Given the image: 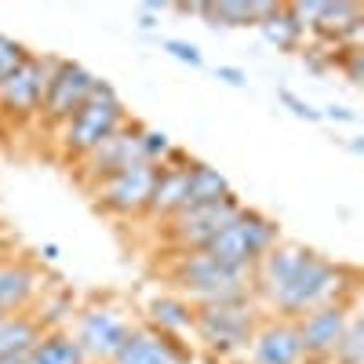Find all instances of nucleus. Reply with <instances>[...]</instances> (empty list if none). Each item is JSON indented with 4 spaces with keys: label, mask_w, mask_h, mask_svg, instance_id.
Segmentation results:
<instances>
[{
    "label": "nucleus",
    "mask_w": 364,
    "mask_h": 364,
    "mask_svg": "<svg viewBox=\"0 0 364 364\" xmlns=\"http://www.w3.org/2000/svg\"><path fill=\"white\" fill-rule=\"evenodd\" d=\"M353 288L357 269L331 262L295 240H277L252 269V295H259L262 306L281 321H299L328 302H346Z\"/></svg>",
    "instance_id": "1"
},
{
    "label": "nucleus",
    "mask_w": 364,
    "mask_h": 364,
    "mask_svg": "<svg viewBox=\"0 0 364 364\" xmlns=\"http://www.w3.org/2000/svg\"><path fill=\"white\" fill-rule=\"evenodd\" d=\"M171 284L178 288V299L190 306H211V302H237L252 299V273L233 269L208 252H178L171 266Z\"/></svg>",
    "instance_id": "2"
},
{
    "label": "nucleus",
    "mask_w": 364,
    "mask_h": 364,
    "mask_svg": "<svg viewBox=\"0 0 364 364\" xmlns=\"http://www.w3.org/2000/svg\"><path fill=\"white\" fill-rule=\"evenodd\" d=\"M128 120L124 113V102L120 95L113 91V84L99 80L95 91H91V99L66 120V124H58V142H63V154L80 161L84 154H91L102 139H109L120 124Z\"/></svg>",
    "instance_id": "3"
},
{
    "label": "nucleus",
    "mask_w": 364,
    "mask_h": 364,
    "mask_svg": "<svg viewBox=\"0 0 364 364\" xmlns=\"http://www.w3.org/2000/svg\"><path fill=\"white\" fill-rule=\"evenodd\" d=\"M281 240V226L273 223L269 215H262L259 208H240L237 219L219 230L215 237L208 240L200 252H208L211 259H219L233 269H255V262Z\"/></svg>",
    "instance_id": "4"
},
{
    "label": "nucleus",
    "mask_w": 364,
    "mask_h": 364,
    "mask_svg": "<svg viewBox=\"0 0 364 364\" xmlns=\"http://www.w3.org/2000/svg\"><path fill=\"white\" fill-rule=\"evenodd\" d=\"M255 328H259V310H255L252 299L193 306V331L200 336V343L219 357L248 350Z\"/></svg>",
    "instance_id": "5"
},
{
    "label": "nucleus",
    "mask_w": 364,
    "mask_h": 364,
    "mask_svg": "<svg viewBox=\"0 0 364 364\" xmlns=\"http://www.w3.org/2000/svg\"><path fill=\"white\" fill-rule=\"evenodd\" d=\"M58 63H63V58H55V55H33V51H29L8 77H0V109L11 113V117L37 113L44 106L48 84H51Z\"/></svg>",
    "instance_id": "6"
},
{
    "label": "nucleus",
    "mask_w": 364,
    "mask_h": 364,
    "mask_svg": "<svg viewBox=\"0 0 364 364\" xmlns=\"http://www.w3.org/2000/svg\"><path fill=\"white\" fill-rule=\"evenodd\" d=\"M132 331V317L113 306V302H95V306H87L77 314V331L73 339L80 343V350L87 353V360H113V353L124 346Z\"/></svg>",
    "instance_id": "7"
},
{
    "label": "nucleus",
    "mask_w": 364,
    "mask_h": 364,
    "mask_svg": "<svg viewBox=\"0 0 364 364\" xmlns=\"http://www.w3.org/2000/svg\"><path fill=\"white\" fill-rule=\"evenodd\" d=\"M245 208L233 197H223L215 204H200V208H186V211H175V215L168 219V237H171V245L178 252H200L211 237H215L219 230H226L233 219H237V211Z\"/></svg>",
    "instance_id": "8"
},
{
    "label": "nucleus",
    "mask_w": 364,
    "mask_h": 364,
    "mask_svg": "<svg viewBox=\"0 0 364 364\" xmlns=\"http://www.w3.org/2000/svg\"><path fill=\"white\" fill-rule=\"evenodd\" d=\"M142 161V124L139 120H124L109 139H102L91 154L80 157V182L84 186H99L102 178L124 171Z\"/></svg>",
    "instance_id": "9"
},
{
    "label": "nucleus",
    "mask_w": 364,
    "mask_h": 364,
    "mask_svg": "<svg viewBox=\"0 0 364 364\" xmlns=\"http://www.w3.org/2000/svg\"><path fill=\"white\" fill-rule=\"evenodd\" d=\"M157 171L154 164H132L124 171H117L109 178H102L99 186H95V197L102 204V211H109V215L117 219H135L146 211V200H149V190H154V182H157Z\"/></svg>",
    "instance_id": "10"
},
{
    "label": "nucleus",
    "mask_w": 364,
    "mask_h": 364,
    "mask_svg": "<svg viewBox=\"0 0 364 364\" xmlns=\"http://www.w3.org/2000/svg\"><path fill=\"white\" fill-rule=\"evenodd\" d=\"M353 314V302H328V306H317L310 314H302L295 324V336H299V346H302V360H331L336 353L343 331H346V321Z\"/></svg>",
    "instance_id": "11"
},
{
    "label": "nucleus",
    "mask_w": 364,
    "mask_h": 364,
    "mask_svg": "<svg viewBox=\"0 0 364 364\" xmlns=\"http://www.w3.org/2000/svg\"><path fill=\"white\" fill-rule=\"evenodd\" d=\"M99 80L102 77H95L87 66L73 63V58H63L58 70H55V77H51V84H48L44 106H41L44 120L48 124H66V120L91 99V91H95Z\"/></svg>",
    "instance_id": "12"
},
{
    "label": "nucleus",
    "mask_w": 364,
    "mask_h": 364,
    "mask_svg": "<svg viewBox=\"0 0 364 364\" xmlns=\"http://www.w3.org/2000/svg\"><path fill=\"white\" fill-rule=\"evenodd\" d=\"M190 360L193 353L175 336H164L149 324H132L124 346L113 353L109 364H190Z\"/></svg>",
    "instance_id": "13"
},
{
    "label": "nucleus",
    "mask_w": 364,
    "mask_h": 364,
    "mask_svg": "<svg viewBox=\"0 0 364 364\" xmlns=\"http://www.w3.org/2000/svg\"><path fill=\"white\" fill-rule=\"evenodd\" d=\"M252 364H302V346L291 321H266L248 343Z\"/></svg>",
    "instance_id": "14"
},
{
    "label": "nucleus",
    "mask_w": 364,
    "mask_h": 364,
    "mask_svg": "<svg viewBox=\"0 0 364 364\" xmlns=\"http://www.w3.org/2000/svg\"><path fill=\"white\" fill-rule=\"evenodd\" d=\"M41 277L29 262H0V314H22L37 299Z\"/></svg>",
    "instance_id": "15"
},
{
    "label": "nucleus",
    "mask_w": 364,
    "mask_h": 364,
    "mask_svg": "<svg viewBox=\"0 0 364 364\" xmlns=\"http://www.w3.org/2000/svg\"><path fill=\"white\" fill-rule=\"evenodd\" d=\"M223 197H233V186L226 182V175L219 168H211L204 161H193L186 168V197H182V208H200V204H215Z\"/></svg>",
    "instance_id": "16"
},
{
    "label": "nucleus",
    "mask_w": 364,
    "mask_h": 364,
    "mask_svg": "<svg viewBox=\"0 0 364 364\" xmlns=\"http://www.w3.org/2000/svg\"><path fill=\"white\" fill-rule=\"evenodd\" d=\"M26 364H87V353L73 339V331L63 328H48L37 339V346L22 357Z\"/></svg>",
    "instance_id": "17"
},
{
    "label": "nucleus",
    "mask_w": 364,
    "mask_h": 364,
    "mask_svg": "<svg viewBox=\"0 0 364 364\" xmlns=\"http://www.w3.org/2000/svg\"><path fill=\"white\" fill-rule=\"evenodd\" d=\"M182 197H186V168H161L154 190H149V200H146L142 215L171 219L175 211L182 208Z\"/></svg>",
    "instance_id": "18"
},
{
    "label": "nucleus",
    "mask_w": 364,
    "mask_h": 364,
    "mask_svg": "<svg viewBox=\"0 0 364 364\" xmlns=\"http://www.w3.org/2000/svg\"><path fill=\"white\" fill-rule=\"evenodd\" d=\"M146 321H149V328L178 339V336H186V331H193V306L178 295H157V299H149V306H146Z\"/></svg>",
    "instance_id": "19"
},
{
    "label": "nucleus",
    "mask_w": 364,
    "mask_h": 364,
    "mask_svg": "<svg viewBox=\"0 0 364 364\" xmlns=\"http://www.w3.org/2000/svg\"><path fill=\"white\" fill-rule=\"evenodd\" d=\"M44 336V328L26 317V314H4L0 317V360L8 357H26L37 346V339Z\"/></svg>",
    "instance_id": "20"
},
{
    "label": "nucleus",
    "mask_w": 364,
    "mask_h": 364,
    "mask_svg": "<svg viewBox=\"0 0 364 364\" xmlns=\"http://www.w3.org/2000/svg\"><path fill=\"white\" fill-rule=\"evenodd\" d=\"M262 29V37L277 48V51H299L302 48V26L295 22V15L288 11V4H277V11H273L266 22H259Z\"/></svg>",
    "instance_id": "21"
},
{
    "label": "nucleus",
    "mask_w": 364,
    "mask_h": 364,
    "mask_svg": "<svg viewBox=\"0 0 364 364\" xmlns=\"http://www.w3.org/2000/svg\"><path fill=\"white\" fill-rule=\"evenodd\" d=\"M331 360H336V364H364V317L357 310L350 314L346 331H343L336 353H331Z\"/></svg>",
    "instance_id": "22"
},
{
    "label": "nucleus",
    "mask_w": 364,
    "mask_h": 364,
    "mask_svg": "<svg viewBox=\"0 0 364 364\" xmlns=\"http://www.w3.org/2000/svg\"><path fill=\"white\" fill-rule=\"evenodd\" d=\"M171 149H175V142H171L164 132H157V128H146V124H142V161H146V164L161 168V164L168 161Z\"/></svg>",
    "instance_id": "23"
},
{
    "label": "nucleus",
    "mask_w": 364,
    "mask_h": 364,
    "mask_svg": "<svg viewBox=\"0 0 364 364\" xmlns=\"http://www.w3.org/2000/svg\"><path fill=\"white\" fill-rule=\"evenodd\" d=\"M29 51H26V44H18V41H11V37H4L0 33V77H8L22 58H26Z\"/></svg>",
    "instance_id": "24"
},
{
    "label": "nucleus",
    "mask_w": 364,
    "mask_h": 364,
    "mask_svg": "<svg viewBox=\"0 0 364 364\" xmlns=\"http://www.w3.org/2000/svg\"><path fill=\"white\" fill-rule=\"evenodd\" d=\"M171 58H178V63H186V66H200L204 58H200V48L197 44H190V41H178V37H171V41H164L161 44Z\"/></svg>",
    "instance_id": "25"
},
{
    "label": "nucleus",
    "mask_w": 364,
    "mask_h": 364,
    "mask_svg": "<svg viewBox=\"0 0 364 364\" xmlns=\"http://www.w3.org/2000/svg\"><path fill=\"white\" fill-rule=\"evenodd\" d=\"M277 99H281V102L299 117V120H310V124H317V120H321V109H314L306 99H299L295 91H288V87H281V91H277Z\"/></svg>",
    "instance_id": "26"
},
{
    "label": "nucleus",
    "mask_w": 364,
    "mask_h": 364,
    "mask_svg": "<svg viewBox=\"0 0 364 364\" xmlns=\"http://www.w3.org/2000/svg\"><path fill=\"white\" fill-rule=\"evenodd\" d=\"M339 66L346 70V80L350 84H360L364 80V48H343Z\"/></svg>",
    "instance_id": "27"
},
{
    "label": "nucleus",
    "mask_w": 364,
    "mask_h": 364,
    "mask_svg": "<svg viewBox=\"0 0 364 364\" xmlns=\"http://www.w3.org/2000/svg\"><path fill=\"white\" fill-rule=\"evenodd\" d=\"M215 77H219L223 84H230V87H245V84H248V73L237 70V66H219Z\"/></svg>",
    "instance_id": "28"
},
{
    "label": "nucleus",
    "mask_w": 364,
    "mask_h": 364,
    "mask_svg": "<svg viewBox=\"0 0 364 364\" xmlns=\"http://www.w3.org/2000/svg\"><path fill=\"white\" fill-rule=\"evenodd\" d=\"M321 120H339V124H353L357 113L346 109V106H328V109H321Z\"/></svg>",
    "instance_id": "29"
},
{
    "label": "nucleus",
    "mask_w": 364,
    "mask_h": 364,
    "mask_svg": "<svg viewBox=\"0 0 364 364\" xmlns=\"http://www.w3.org/2000/svg\"><path fill=\"white\" fill-rule=\"evenodd\" d=\"M168 8L164 4H142V18H139V26L142 29H157V15H164Z\"/></svg>",
    "instance_id": "30"
},
{
    "label": "nucleus",
    "mask_w": 364,
    "mask_h": 364,
    "mask_svg": "<svg viewBox=\"0 0 364 364\" xmlns=\"http://www.w3.org/2000/svg\"><path fill=\"white\" fill-rule=\"evenodd\" d=\"M41 255H44V262H58V255H63V252H58V245H44Z\"/></svg>",
    "instance_id": "31"
},
{
    "label": "nucleus",
    "mask_w": 364,
    "mask_h": 364,
    "mask_svg": "<svg viewBox=\"0 0 364 364\" xmlns=\"http://www.w3.org/2000/svg\"><path fill=\"white\" fill-rule=\"evenodd\" d=\"M0 364H26L22 357H8V360H0Z\"/></svg>",
    "instance_id": "32"
}]
</instances>
